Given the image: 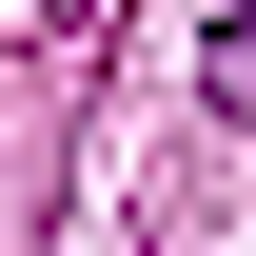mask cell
Segmentation results:
<instances>
[{"label": "cell", "instance_id": "1", "mask_svg": "<svg viewBox=\"0 0 256 256\" xmlns=\"http://www.w3.org/2000/svg\"><path fill=\"white\" fill-rule=\"evenodd\" d=\"M217 118H256V0L217 20Z\"/></svg>", "mask_w": 256, "mask_h": 256}]
</instances>
